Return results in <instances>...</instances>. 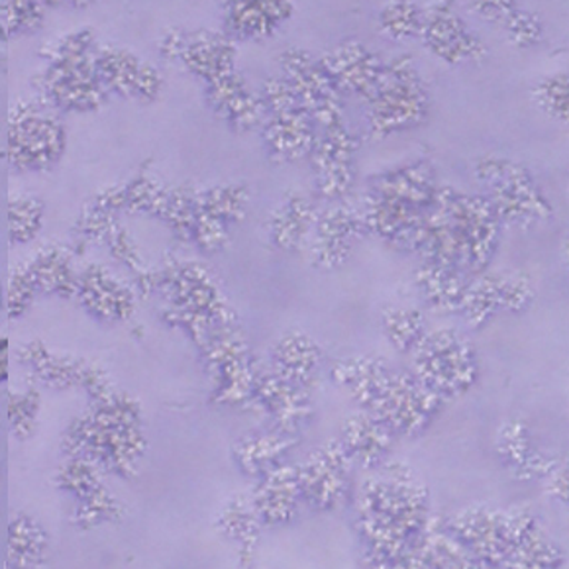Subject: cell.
Returning a JSON list of instances; mask_svg holds the SVG:
<instances>
[{
    "label": "cell",
    "mask_w": 569,
    "mask_h": 569,
    "mask_svg": "<svg viewBox=\"0 0 569 569\" xmlns=\"http://www.w3.org/2000/svg\"><path fill=\"white\" fill-rule=\"evenodd\" d=\"M501 218L487 197H469L440 187L420 224L417 250L427 263L478 276L489 266Z\"/></svg>",
    "instance_id": "cell-1"
},
{
    "label": "cell",
    "mask_w": 569,
    "mask_h": 569,
    "mask_svg": "<svg viewBox=\"0 0 569 569\" xmlns=\"http://www.w3.org/2000/svg\"><path fill=\"white\" fill-rule=\"evenodd\" d=\"M377 471L360 489V535L377 563H397L427 528V489L399 463L379 466Z\"/></svg>",
    "instance_id": "cell-2"
},
{
    "label": "cell",
    "mask_w": 569,
    "mask_h": 569,
    "mask_svg": "<svg viewBox=\"0 0 569 569\" xmlns=\"http://www.w3.org/2000/svg\"><path fill=\"white\" fill-rule=\"evenodd\" d=\"M332 376L352 391L361 409L383 422L393 435H419L445 401L420 383L415 373L393 371L376 358L338 360Z\"/></svg>",
    "instance_id": "cell-3"
},
{
    "label": "cell",
    "mask_w": 569,
    "mask_h": 569,
    "mask_svg": "<svg viewBox=\"0 0 569 569\" xmlns=\"http://www.w3.org/2000/svg\"><path fill=\"white\" fill-rule=\"evenodd\" d=\"M366 104L369 138L373 140L422 124L430 109V97L415 59L401 53L383 61L379 84Z\"/></svg>",
    "instance_id": "cell-4"
},
{
    "label": "cell",
    "mask_w": 569,
    "mask_h": 569,
    "mask_svg": "<svg viewBox=\"0 0 569 569\" xmlns=\"http://www.w3.org/2000/svg\"><path fill=\"white\" fill-rule=\"evenodd\" d=\"M412 353L415 377L440 399L460 397L478 379V358L473 348L450 328L425 332Z\"/></svg>",
    "instance_id": "cell-5"
},
{
    "label": "cell",
    "mask_w": 569,
    "mask_h": 569,
    "mask_svg": "<svg viewBox=\"0 0 569 569\" xmlns=\"http://www.w3.org/2000/svg\"><path fill=\"white\" fill-rule=\"evenodd\" d=\"M476 176L489 189V201L501 222L528 227L552 217V207L535 179L517 161L489 156L476 163Z\"/></svg>",
    "instance_id": "cell-6"
},
{
    "label": "cell",
    "mask_w": 569,
    "mask_h": 569,
    "mask_svg": "<svg viewBox=\"0 0 569 569\" xmlns=\"http://www.w3.org/2000/svg\"><path fill=\"white\" fill-rule=\"evenodd\" d=\"M535 520L525 511L499 512L476 507L453 517L452 536L473 560L507 563L522 530Z\"/></svg>",
    "instance_id": "cell-7"
},
{
    "label": "cell",
    "mask_w": 569,
    "mask_h": 569,
    "mask_svg": "<svg viewBox=\"0 0 569 569\" xmlns=\"http://www.w3.org/2000/svg\"><path fill=\"white\" fill-rule=\"evenodd\" d=\"M281 76L291 83L302 109L312 118L317 130L346 126L342 92L327 69L309 51L289 48L279 58Z\"/></svg>",
    "instance_id": "cell-8"
},
{
    "label": "cell",
    "mask_w": 569,
    "mask_h": 569,
    "mask_svg": "<svg viewBox=\"0 0 569 569\" xmlns=\"http://www.w3.org/2000/svg\"><path fill=\"white\" fill-rule=\"evenodd\" d=\"M419 38L436 59L452 68L481 63L489 56L486 43L469 30L452 0H435L422 7Z\"/></svg>",
    "instance_id": "cell-9"
},
{
    "label": "cell",
    "mask_w": 569,
    "mask_h": 569,
    "mask_svg": "<svg viewBox=\"0 0 569 569\" xmlns=\"http://www.w3.org/2000/svg\"><path fill=\"white\" fill-rule=\"evenodd\" d=\"M352 468V458L340 440L320 446L297 466L302 501L317 511H335L348 495Z\"/></svg>",
    "instance_id": "cell-10"
},
{
    "label": "cell",
    "mask_w": 569,
    "mask_h": 569,
    "mask_svg": "<svg viewBox=\"0 0 569 569\" xmlns=\"http://www.w3.org/2000/svg\"><path fill=\"white\" fill-rule=\"evenodd\" d=\"M356 151L358 140L348 126H336L319 130L310 161L315 169V181L319 193L330 201H343L352 191L356 179Z\"/></svg>",
    "instance_id": "cell-11"
},
{
    "label": "cell",
    "mask_w": 569,
    "mask_h": 569,
    "mask_svg": "<svg viewBox=\"0 0 569 569\" xmlns=\"http://www.w3.org/2000/svg\"><path fill=\"white\" fill-rule=\"evenodd\" d=\"M366 220L361 210L343 201H335L322 212H317L310 232V256L319 268L336 269L348 261L353 246L366 232Z\"/></svg>",
    "instance_id": "cell-12"
},
{
    "label": "cell",
    "mask_w": 569,
    "mask_h": 569,
    "mask_svg": "<svg viewBox=\"0 0 569 569\" xmlns=\"http://www.w3.org/2000/svg\"><path fill=\"white\" fill-rule=\"evenodd\" d=\"M320 63L342 94L348 92L363 102L373 97L383 71V59L358 40L338 43L320 58Z\"/></svg>",
    "instance_id": "cell-13"
},
{
    "label": "cell",
    "mask_w": 569,
    "mask_h": 569,
    "mask_svg": "<svg viewBox=\"0 0 569 569\" xmlns=\"http://www.w3.org/2000/svg\"><path fill=\"white\" fill-rule=\"evenodd\" d=\"M230 38L269 40L293 18L295 0H222Z\"/></svg>",
    "instance_id": "cell-14"
},
{
    "label": "cell",
    "mask_w": 569,
    "mask_h": 569,
    "mask_svg": "<svg viewBox=\"0 0 569 569\" xmlns=\"http://www.w3.org/2000/svg\"><path fill=\"white\" fill-rule=\"evenodd\" d=\"M317 124L307 110L291 109L266 114L261 122V138L269 160L277 163H293L309 158L317 142Z\"/></svg>",
    "instance_id": "cell-15"
},
{
    "label": "cell",
    "mask_w": 569,
    "mask_h": 569,
    "mask_svg": "<svg viewBox=\"0 0 569 569\" xmlns=\"http://www.w3.org/2000/svg\"><path fill=\"white\" fill-rule=\"evenodd\" d=\"M260 478V486L251 495V507L261 525L277 527L293 520L302 501L297 468L279 463Z\"/></svg>",
    "instance_id": "cell-16"
},
{
    "label": "cell",
    "mask_w": 569,
    "mask_h": 569,
    "mask_svg": "<svg viewBox=\"0 0 569 569\" xmlns=\"http://www.w3.org/2000/svg\"><path fill=\"white\" fill-rule=\"evenodd\" d=\"M251 393L260 399L276 420L277 430L284 435H297L310 417L309 391L284 381L271 369L253 373Z\"/></svg>",
    "instance_id": "cell-17"
},
{
    "label": "cell",
    "mask_w": 569,
    "mask_h": 569,
    "mask_svg": "<svg viewBox=\"0 0 569 569\" xmlns=\"http://www.w3.org/2000/svg\"><path fill=\"white\" fill-rule=\"evenodd\" d=\"M210 97L228 124L240 132L261 126L268 114L260 92L253 91L238 71L210 81Z\"/></svg>",
    "instance_id": "cell-18"
},
{
    "label": "cell",
    "mask_w": 569,
    "mask_h": 569,
    "mask_svg": "<svg viewBox=\"0 0 569 569\" xmlns=\"http://www.w3.org/2000/svg\"><path fill=\"white\" fill-rule=\"evenodd\" d=\"M340 442L356 466L373 471L387 460L393 446V432L363 410L343 422Z\"/></svg>",
    "instance_id": "cell-19"
},
{
    "label": "cell",
    "mask_w": 569,
    "mask_h": 569,
    "mask_svg": "<svg viewBox=\"0 0 569 569\" xmlns=\"http://www.w3.org/2000/svg\"><path fill=\"white\" fill-rule=\"evenodd\" d=\"M438 189L440 187L436 184L435 171L427 161H415L405 168L387 171L369 184V191L407 202L420 210H428Z\"/></svg>",
    "instance_id": "cell-20"
},
{
    "label": "cell",
    "mask_w": 569,
    "mask_h": 569,
    "mask_svg": "<svg viewBox=\"0 0 569 569\" xmlns=\"http://www.w3.org/2000/svg\"><path fill=\"white\" fill-rule=\"evenodd\" d=\"M315 218H317V210L312 209V204L305 194H287L269 217V238L279 250H299L310 238Z\"/></svg>",
    "instance_id": "cell-21"
},
{
    "label": "cell",
    "mask_w": 569,
    "mask_h": 569,
    "mask_svg": "<svg viewBox=\"0 0 569 569\" xmlns=\"http://www.w3.org/2000/svg\"><path fill=\"white\" fill-rule=\"evenodd\" d=\"M320 350L317 343L302 335H287L276 343L271 371L277 376L309 391L317 379Z\"/></svg>",
    "instance_id": "cell-22"
},
{
    "label": "cell",
    "mask_w": 569,
    "mask_h": 569,
    "mask_svg": "<svg viewBox=\"0 0 569 569\" xmlns=\"http://www.w3.org/2000/svg\"><path fill=\"white\" fill-rule=\"evenodd\" d=\"M497 450L501 453L502 461L509 463V468L520 479L548 478L558 468V461L532 448L530 436L522 422H511L501 428Z\"/></svg>",
    "instance_id": "cell-23"
},
{
    "label": "cell",
    "mask_w": 569,
    "mask_h": 569,
    "mask_svg": "<svg viewBox=\"0 0 569 569\" xmlns=\"http://www.w3.org/2000/svg\"><path fill=\"white\" fill-rule=\"evenodd\" d=\"M295 446L293 435H284L281 430L251 435L238 446L236 456L250 476H263L269 469L283 463V458Z\"/></svg>",
    "instance_id": "cell-24"
},
{
    "label": "cell",
    "mask_w": 569,
    "mask_h": 569,
    "mask_svg": "<svg viewBox=\"0 0 569 569\" xmlns=\"http://www.w3.org/2000/svg\"><path fill=\"white\" fill-rule=\"evenodd\" d=\"M505 287H507V276H497V273H489V276L486 273L466 284L460 310L466 315L471 327H481L499 310H507Z\"/></svg>",
    "instance_id": "cell-25"
},
{
    "label": "cell",
    "mask_w": 569,
    "mask_h": 569,
    "mask_svg": "<svg viewBox=\"0 0 569 569\" xmlns=\"http://www.w3.org/2000/svg\"><path fill=\"white\" fill-rule=\"evenodd\" d=\"M417 283L420 293L427 299L428 305L442 312L460 310L463 291H466V276H461L452 269L440 268L435 263H422L417 273Z\"/></svg>",
    "instance_id": "cell-26"
},
{
    "label": "cell",
    "mask_w": 569,
    "mask_h": 569,
    "mask_svg": "<svg viewBox=\"0 0 569 569\" xmlns=\"http://www.w3.org/2000/svg\"><path fill=\"white\" fill-rule=\"evenodd\" d=\"M422 28V7L415 0H386L377 12V30L391 42L417 40Z\"/></svg>",
    "instance_id": "cell-27"
},
{
    "label": "cell",
    "mask_w": 569,
    "mask_h": 569,
    "mask_svg": "<svg viewBox=\"0 0 569 569\" xmlns=\"http://www.w3.org/2000/svg\"><path fill=\"white\" fill-rule=\"evenodd\" d=\"M383 328L399 352H412L425 336V319L420 310L391 307L383 312Z\"/></svg>",
    "instance_id": "cell-28"
},
{
    "label": "cell",
    "mask_w": 569,
    "mask_h": 569,
    "mask_svg": "<svg viewBox=\"0 0 569 569\" xmlns=\"http://www.w3.org/2000/svg\"><path fill=\"white\" fill-rule=\"evenodd\" d=\"M532 99H535L536 107L542 110L546 117L552 118L560 124H568L569 79L566 71H558V73L545 77L540 83L536 84Z\"/></svg>",
    "instance_id": "cell-29"
},
{
    "label": "cell",
    "mask_w": 569,
    "mask_h": 569,
    "mask_svg": "<svg viewBox=\"0 0 569 569\" xmlns=\"http://www.w3.org/2000/svg\"><path fill=\"white\" fill-rule=\"evenodd\" d=\"M507 40L519 50H530L545 40L542 20L525 9H517L512 17L501 26Z\"/></svg>",
    "instance_id": "cell-30"
},
{
    "label": "cell",
    "mask_w": 569,
    "mask_h": 569,
    "mask_svg": "<svg viewBox=\"0 0 569 569\" xmlns=\"http://www.w3.org/2000/svg\"><path fill=\"white\" fill-rule=\"evenodd\" d=\"M260 94L268 114L301 107V102L297 99V92L283 76L269 77L268 81L263 83Z\"/></svg>",
    "instance_id": "cell-31"
},
{
    "label": "cell",
    "mask_w": 569,
    "mask_h": 569,
    "mask_svg": "<svg viewBox=\"0 0 569 569\" xmlns=\"http://www.w3.org/2000/svg\"><path fill=\"white\" fill-rule=\"evenodd\" d=\"M519 9V0H469V10L489 24L501 28L512 12Z\"/></svg>",
    "instance_id": "cell-32"
}]
</instances>
